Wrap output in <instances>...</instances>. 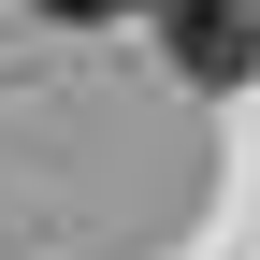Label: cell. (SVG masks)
<instances>
[{"instance_id": "obj_1", "label": "cell", "mask_w": 260, "mask_h": 260, "mask_svg": "<svg viewBox=\"0 0 260 260\" xmlns=\"http://www.w3.org/2000/svg\"><path fill=\"white\" fill-rule=\"evenodd\" d=\"M159 29H174V73H203V87H232L260 58V0H159Z\"/></svg>"}, {"instance_id": "obj_2", "label": "cell", "mask_w": 260, "mask_h": 260, "mask_svg": "<svg viewBox=\"0 0 260 260\" xmlns=\"http://www.w3.org/2000/svg\"><path fill=\"white\" fill-rule=\"evenodd\" d=\"M29 15H73V29H102V15H130V0H29Z\"/></svg>"}]
</instances>
